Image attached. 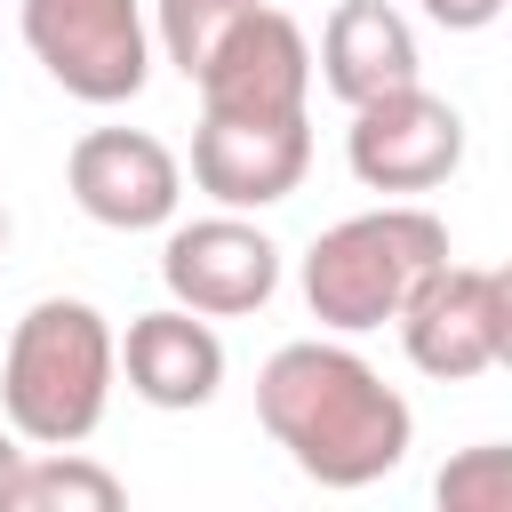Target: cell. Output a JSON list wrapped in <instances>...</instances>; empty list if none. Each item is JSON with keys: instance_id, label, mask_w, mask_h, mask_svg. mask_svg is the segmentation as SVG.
Instances as JSON below:
<instances>
[{"instance_id": "6da1fadb", "label": "cell", "mask_w": 512, "mask_h": 512, "mask_svg": "<svg viewBox=\"0 0 512 512\" xmlns=\"http://www.w3.org/2000/svg\"><path fill=\"white\" fill-rule=\"evenodd\" d=\"M256 424L320 488H368V480L400 472V456L416 440V408L352 344H320V336L280 344L264 360V376H256Z\"/></svg>"}, {"instance_id": "7a4b0ae2", "label": "cell", "mask_w": 512, "mask_h": 512, "mask_svg": "<svg viewBox=\"0 0 512 512\" xmlns=\"http://www.w3.org/2000/svg\"><path fill=\"white\" fill-rule=\"evenodd\" d=\"M112 320L88 296H40L0 352V424L24 448H80L112 408Z\"/></svg>"}, {"instance_id": "3957f363", "label": "cell", "mask_w": 512, "mask_h": 512, "mask_svg": "<svg viewBox=\"0 0 512 512\" xmlns=\"http://www.w3.org/2000/svg\"><path fill=\"white\" fill-rule=\"evenodd\" d=\"M440 256H448V224L432 208H416V200H384L368 216L328 224L304 248V304L336 336L384 328V320H400V304L416 296V280Z\"/></svg>"}, {"instance_id": "277c9868", "label": "cell", "mask_w": 512, "mask_h": 512, "mask_svg": "<svg viewBox=\"0 0 512 512\" xmlns=\"http://www.w3.org/2000/svg\"><path fill=\"white\" fill-rule=\"evenodd\" d=\"M16 24L40 72L80 104H128L152 80L144 0H16Z\"/></svg>"}, {"instance_id": "5b68a950", "label": "cell", "mask_w": 512, "mask_h": 512, "mask_svg": "<svg viewBox=\"0 0 512 512\" xmlns=\"http://www.w3.org/2000/svg\"><path fill=\"white\" fill-rule=\"evenodd\" d=\"M400 344L424 376L440 384H472L488 368H504L512 352V280L488 264H432L416 280V296L400 304Z\"/></svg>"}, {"instance_id": "8992f818", "label": "cell", "mask_w": 512, "mask_h": 512, "mask_svg": "<svg viewBox=\"0 0 512 512\" xmlns=\"http://www.w3.org/2000/svg\"><path fill=\"white\" fill-rule=\"evenodd\" d=\"M344 160L368 192H432L464 168V112L448 96H432L424 80L384 88V96L352 104Z\"/></svg>"}, {"instance_id": "52a82bcc", "label": "cell", "mask_w": 512, "mask_h": 512, "mask_svg": "<svg viewBox=\"0 0 512 512\" xmlns=\"http://www.w3.org/2000/svg\"><path fill=\"white\" fill-rule=\"evenodd\" d=\"M160 280H168V304H184L200 320H240V312L272 304V288H280V240L264 224H248L240 208L200 216V224L168 232Z\"/></svg>"}, {"instance_id": "ba28073f", "label": "cell", "mask_w": 512, "mask_h": 512, "mask_svg": "<svg viewBox=\"0 0 512 512\" xmlns=\"http://www.w3.org/2000/svg\"><path fill=\"white\" fill-rule=\"evenodd\" d=\"M192 88H200V112H232V120L304 112V96H312V40H304L296 16H280V8L256 0L224 32V48L192 72Z\"/></svg>"}, {"instance_id": "9c48e42d", "label": "cell", "mask_w": 512, "mask_h": 512, "mask_svg": "<svg viewBox=\"0 0 512 512\" xmlns=\"http://www.w3.org/2000/svg\"><path fill=\"white\" fill-rule=\"evenodd\" d=\"M64 184L104 232H160L184 200V160L144 128H88L64 152Z\"/></svg>"}, {"instance_id": "30bf717a", "label": "cell", "mask_w": 512, "mask_h": 512, "mask_svg": "<svg viewBox=\"0 0 512 512\" xmlns=\"http://www.w3.org/2000/svg\"><path fill=\"white\" fill-rule=\"evenodd\" d=\"M304 168H312L304 112H280V120L200 112V128H192V184L216 208H272L304 184Z\"/></svg>"}, {"instance_id": "8fae6325", "label": "cell", "mask_w": 512, "mask_h": 512, "mask_svg": "<svg viewBox=\"0 0 512 512\" xmlns=\"http://www.w3.org/2000/svg\"><path fill=\"white\" fill-rule=\"evenodd\" d=\"M112 360L144 408H208L224 384V336L184 304L136 312L128 336H112Z\"/></svg>"}, {"instance_id": "7c38bea8", "label": "cell", "mask_w": 512, "mask_h": 512, "mask_svg": "<svg viewBox=\"0 0 512 512\" xmlns=\"http://www.w3.org/2000/svg\"><path fill=\"white\" fill-rule=\"evenodd\" d=\"M312 72H320V88L336 104H368V96L416 80V32H408V16L392 0H336L328 24H320Z\"/></svg>"}, {"instance_id": "4fadbf2b", "label": "cell", "mask_w": 512, "mask_h": 512, "mask_svg": "<svg viewBox=\"0 0 512 512\" xmlns=\"http://www.w3.org/2000/svg\"><path fill=\"white\" fill-rule=\"evenodd\" d=\"M120 472L88 464L80 448H24L8 512H120Z\"/></svg>"}, {"instance_id": "5bb4252c", "label": "cell", "mask_w": 512, "mask_h": 512, "mask_svg": "<svg viewBox=\"0 0 512 512\" xmlns=\"http://www.w3.org/2000/svg\"><path fill=\"white\" fill-rule=\"evenodd\" d=\"M248 8H256V0H152V40H160V56L192 80Z\"/></svg>"}, {"instance_id": "9a60e30c", "label": "cell", "mask_w": 512, "mask_h": 512, "mask_svg": "<svg viewBox=\"0 0 512 512\" xmlns=\"http://www.w3.org/2000/svg\"><path fill=\"white\" fill-rule=\"evenodd\" d=\"M440 512H512V448H464L448 456V472L432 480Z\"/></svg>"}, {"instance_id": "2e32d148", "label": "cell", "mask_w": 512, "mask_h": 512, "mask_svg": "<svg viewBox=\"0 0 512 512\" xmlns=\"http://www.w3.org/2000/svg\"><path fill=\"white\" fill-rule=\"evenodd\" d=\"M424 16H432L440 32H488V24L504 16V0H424Z\"/></svg>"}, {"instance_id": "e0dca14e", "label": "cell", "mask_w": 512, "mask_h": 512, "mask_svg": "<svg viewBox=\"0 0 512 512\" xmlns=\"http://www.w3.org/2000/svg\"><path fill=\"white\" fill-rule=\"evenodd\" d=\"M16 464H24V440L0 424V512H8V488H16Z\"/></svg>"}, {"instance_id": "ac0fdd59", "label": "cell", "mask_w": 512, "mask_h": 512, "mask_svg": "<svg viewBox=\"0 0 512 512\" xmlns=\"http://www.w3.org/2000/svg\"><path fill=\"white\" fill-rule=\"evenodd\" d=\"M0 248H8V208H0Z\"/></svg>"}]
</instances>
